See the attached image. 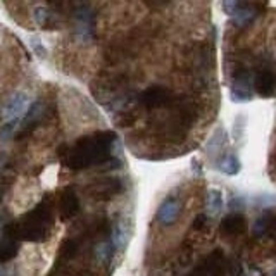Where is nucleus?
I'll use <instances>...</instances> for the list:
<instances>
[{"label":"nucleus","mask_w":276,"mask_h":276,"mask_svg":"<svg viewBox=\"0 0 276 276\" xmlns=\"http://www.w3.org/2000/svg\"><path fill=\"white\" fill-rule=\"evenodd\" d=\"M204 223H205V216L202 214V216H199V218H197V220H195V225H194V228H197V230H199V228H200V225L204 226Z\"/></svg>","instance_id":"obj_22"},{"label":"nucleus","mask_w":276,"mask_h":276,"mask_svg":"<svg viewBox=\"0 0 276 276\" xmlns=\"http://www.w3.org/2000/svg\"><path fill=\"white\" fill-rule=\"evenodd\" d=\"M52 228V212L47 205H38L35 211L28 212L16 226V233L21 235V238L32 240V242H42L47 238Z\"/></svg>","instance_id":"obj_2"},{"label":"nucleus","mask_w":276,"mask_h":276,"mask_svg":"<svg viewBox=\"0 0 276 276\" xmlns=\"http://www.w3.org/2000/svg\"><path fill=\"white\" fill-rule=\"evenodd\" d=\"M218 168H220L221 173L228 174V176H233V174L240 173V161L235 154H228L218 163Z\"/></svg>","instance_id":"obj_15"},{"label":"nucleus","mask_w":276,"mask_h":276,"mask_svg":"<svg viewBox=\"0 0 276 276\" xmlns=\"http://www.w3.org/2000/svg\"><path fill=\"white\" fill-rule=\"evenodd\" d=\"M42 112H43V106H42V102H35L32 104V106L28 107V111H26L24 114V117L21 119V125L19 126H29L32 122H37L38 119L42 117Z\"/></svg>","instance_id":"obj_17"},{"label":"nucleus","mask_w":276,"mask_h":276,"mask_svg":"<svg viewBox=\"0 0 276 276\" xmlns=\"http://www.w3.org/2000/svg\"><path fill=\"white\" fill-rule=\"evenodd\" d=\"M245 228V218L242 214H230L221 223V231L225 235H236Z\"/></svg>","instance_id":"obj_12"},{"label":"nucleus","mask_w":276,"mask_h":276,"mask_svg":"<svg viewBox=\"0 0 276 276\" xmlns=\"http://www.w3.org/2000/svg\"><path fill=\"white\" fill-rule=\"evenodd\" d=\"M114 251H116V247H114V243L111 242V238L109 240H102L100 243L95 245V259L99 262H102V264H109V262L112 261V256H114Z\"/></svg>","instance_id":"obj_14"},{"label":"nucleus","mask_w":276,"mask_h":276,"mask_svg":"<svg viewBox=\"0 0 276 276\" xmlns=\"http://www.w3.org/2000/svg\"><path fill=\"white\" fill-rule=\"evenodd\" d=\"M223 9H225V12L228 16H233L236 12V9H238V2H233V0H231V2H225L223 4Z\"/></svg>","instance_id":"obj_20"},{"label":"nucleus","mask_w":276,"mask_h":276,"mask_svg":"<svg viewBox=\"0 0 276 276\" xmlns=\"http://www.w3.org/2000/svg\"><path fill=\"white\" fill-rule=\"evenodd\" d=\"M21 125V119H16V121H9V122H4L2 128H0V138L2 140H9L12 135L16 133L17 128Z\"/></svg>","instance_id":"obj_19"},{"label":"nucleus","mask_w":276,"mask_h":276,"mask_svg":"<svg viewBox=\"0 0 276 276\" xmlns=\"http://www.w3.org/2000/svg\"><path fill=\"white\" fill-rule=\"evenodd\" d=\"M179 212H181V204H179L176 199L169 197V199H166L164 202L161 204L159 212H157V220H159L161 225L169 226L178 220Z\"/></svg>","instance_id":"obj_7"},{"label":"nucleus","mask_w":276,"mask_h":276,"mask_svg":"<svg viewBox=\"0 0 276 276\" xmlns=\"http://www.w3.org/2000/svg\"><path fill=\"white\" fill-rule=\"evenodd\" d=\"M80 211V202H78V197L74 195V192H68V194L63 195L60 199V218L63 220H69V218H74Z\"/></svg>","instance_id":"obj_10"},{"label":"nucleus","mask_w":276,"mask_h":276,"mask_svg":"<svg viewBox=\"0 0 276 276\" xmlns=\"http://www.w3.org/2000/svg\"><path fill=\"white\" fill-rule=\"evenodd\" d=\"M12 228L9 226L4 231V236L0 240V262H9L17 256L19 245H17V233H12Z\"/></svg>","instance_id":"obj_6"},{"label":"nucleus","mask_w":276,"mask_h":276,"mask_svg":"<svg viewBox=\"0 0 276 276\" xmlns=\"http://www.w3.org/2000/svg\"><path fill=\"white\" fill-rule=\"evenodd\" d=\"M230 99L235 104H243V102H251L252 100V90L249 86V76L245 78H235L233 85L230 90Z\"/></svg>","instance_id":"obj_8"},{"label":"nucleus","mask_w":276,"mask_h":276,"mask_svg":"<svg viewBox=\"0 0 276 276\" xmlns=\"http://www.w3.org/2000/svg\"><path fill=\"white\" fill-rule=\"evenodd\" d=\"M0 231H2V225H0Z\"/></svg>","instance_id":"obj_23"},{"label":"nucleus","mask_w":276,"mask_h":276,"mask_svg":"<svg viewBox=\"0 0 276 276\" xmlns=\"http://www.w3.org/2000/svg\"><path fill=\"white\" fill-rule=\"evenodd\" d=\"M207 209L211 214H218L223 209V194L220 190H211L207 195Z\"/></svg>","instance_id":"obj_18"},{"label":"nucleus","mask_w":276,"mask_h":276,"mask_svg":"<svg viewBox=\"0 0 276 276\" xmlns=\"http://www.w3.org/2000/svg\"><path fill=\"white\" fill-rule=\"evenodd\" d=\"M114 142H116V135L112 131H102L78 140L69 150L66 163L71 169H85L106 164L107 161H112Z\"/></svg>","instance_id":"obj_1"},{"label":"nucleus","mask_w":276,"mask_h":276,"mask_svg":"<svg viewBox=\"0 0 276 276\" xmlns=\"http://www.w3.org/2000/svg\"><path fill=\"white\" fill-rule=\"evenodd\" d=\"M29 107V99L24 91H17L12 97H9V100L2 106L0 111V117L4 119V122L9 121H16V119H23L26 111Z\"/></svg>","instance_id":"obj_3"},{"label":"nucleus","mask_w":276,"mask_h":276,"mask_svg":"<svg viewBox=\"0 0 276 276\" xmlns=\"http://www.w3.org/2000/svg\"><path fill=\"white\" fill-rule=\"evenodd\" d=\"M33 47H35V49H37L38 50V55H40V57H45V50H43L42 49V47H40V40H38V38H33Z\"/></svg>","instance_id":"obj_21"},{"label":"nucleus","mask_w":276,"mask_h":276,"mask_svg":"<svg viewBox=\"0 0 276 276\" xmlns=\"http://www.w3.org/2000/svg\"><path fill=\"white\" fill-rule=\"evenodd\" d=\"M169 99H171L169 90L161 85L148 86V88L145 91H142V95H140V102L148 109L164 106V104L169 102Z\"/></svg>","instance_id":"obj_5"},{"label":"nucleus","mask_w":276,"mask_h":276,"mask_svg":"<svg viewBox=\"0 0 276 276\" xmlns=\"http://www.w3.org/2000/svg\"><path fill=\"white\" fill-rule=\"evenodd\" d=\"M111 242L114 243L116 249H122L128 242V228L122 221H117L116 225L112 226V236H111Z\"/></svg>","instance_id":"obj_16"},{"label":"nucleus","mask_w":276,"mask_h":276,"mask_svg":"<svg viewBox=\"0 0 276 276\" xmlns=\"http://www.w3.org/2000/svg\"><path fill=\"white\" fill-rule=\"evenodd\" d=\"M33 19L42 29H57V26H59L55 12L43 6H38L33 9Z\"/></svg>","instance_id":"obj_9"},{"label":"nucleus","mask_w":276,"mask_h":276,"mask_svg":"<svg viewBox=\"0 0 276 276\" xmlns=\"http://www.w3.org/2000/svg\"><path fill=\"white\" fill-rule=\"evenodd\" d=\"M256 90L261 97H269L274 90V74L269 71H261L256 78Z\"/></svg>","instance_id":"obj_11"},{"label":"nucleus","mask_w":276,"mask_h":276,"mask_svg":"<svg viewBox=\"0 0 276 276\" xmlns=\"http://www.w3.org/2000/svg\"><path fill=\"white\" fill-rule=\"evenodd\" d=\"M74 26H76V37L81 42H90L95 32V16L90 7L81 6L74 12Z\"/></svg>","instance_id":"obj_4"},{"label":"nucleus","mask_w":276,"mask_h":276,"mask_svg":"<svg viewBox=\"0 0 276 276\" xmlns=\"http://www.w3.org/2000/svg\"><path fill=\"white\" fill-rule=\"evenodd\" d=\"M231 17H233V23L238 26V28H245V26H249L254 21L256 12L252 11L251 4H240L238 2V9H236V12Z\"/></svg>","instance_id":"obj_13"}]
</instances>
